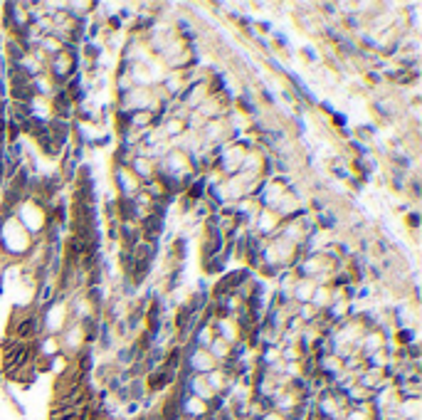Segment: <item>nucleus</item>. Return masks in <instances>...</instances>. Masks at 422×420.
Returning <instances> with one entry per match:
<instances>
[{
	"label": "nucleus",
	"instance_id": "1a4fd4ad",
	"mask_svg": "<svg viewBox=\"0 0 422 420\" xmlns=\"http://www.w3.org/2000/svg\"><path fill=\"white\" fill-rule=\"evenodd\" d=\"M5 111V99H0V114Z\"/></svg>",
	"mask_w": 422,
	"mask_h": 420
},
{
	"label": "nucleus",
	"instance_id": "20e7f679",
	"mask_svg": "<svg viewBox=\"0 0 422 420\" xmlns=\"http://www.w3.org/2000/svg\"><path fill=\"white\" fill-rule=\"evenodd\" d=\"M129 171L138 178L141 185H146V183H151V180H156V163L148 161V159H143V156H136V159L131 161Z\"/></svg>",
	"mask_w": 422,
	"mask_h": 420
},
{
	"label": "nucleus",
	"instance_id": "39448f33",
	"mask_svg": "<svg viewBox=\"0 0 422 420\" xmlns=\"http://www.w3.org/2000/svg\"><path fill=\"white\" fill-rule=\"evenodd\" d=\"M314 289H316L314 280H301V277H296V282H294V287H291V299H294V304H309L311 297H314Z\"/></svg>",
	"mask_w": 422,
	"mask_h": 420
},
{
	"label": "nucleus",
	"instance_id": "f257e3e1",
	"mask_svg": "<svg viewBox=\"0 0 422 420\" xmlns=\"http://www.w3.org/2000/svg\"><path fill=\"white\" fill-rule=\"evenodd\" d=\"M77 72H79V55H77V50H72V47L59 50L47 62V74L55 80L57 87H64Z\"/></svg>",
	"mask_w": 422,
	"mask_h": 420
},
{
	"label": "nucleus",
	"instance_id": "7ed1b4c3",
	"mask_svg": "<svg viewBox=\"0 0 422 420\" xmlns=\"http://www.w3.org/2000/svg\"><path fill=\"white\" fill-rule=\"evenodd\" d=\"M279 227H282V220L274 210L269 208H259V213L254 215V222H252V230L262 238V240H272L279 235Z\"/></svg>",
	"mask_w": 422,
	"mask_h": 420
},
{
	"label": "nucleus",
	"instance_id": "f03ea898",
	"mask_svg": "<svg viewBox=\"0 0 422 420\" xmlns=\"http://www.w3.org/2000/svg\"><path fill=\"white\" fill-rule=\"evenodd\" d=\"M111 180H114V188H116V198H121V200H131L138 190L143 188L138 183V178L129 168H119V166H114Z\"/></svg>",
	"mask_w": 422,
	"mask_h": 420
},
{
	"label": "nucleus",
	"instance_id": "0eeeda50",
	"mask_svg": "<svg viewBox=\"0 0 422 420\" xmlns=\"http://www.w3.org/2000/svg\"><path fill=\"white\" fill-rule=\"evenodd\" d=\"M205 351H208V354H210V356L215 359V363H222L225 359H230V356H232V346H230L227 341L217 339V336H215V339L210 341V346H208Z\"/></svg>",
	"mask_w": 422,
	"mask_h": 420
},
{
	"label": "nucleus",
	"instance_id": "6e6552de",
	"mask_svg": "<svg viewBox=\"0 0 422 420\" xmlns=\"http://www.w3.org/2000/svg\"><path fill=\"white\" fill-rule=\"evenodd\" d=\"M405 222H407L410 230L415 233L417 227H420V213H417V210H407V213H405Z\"/></svg>",
	"mask_w": 422,
	"mask_h": 420
},
{
	"label": "nucleus",
	"instance_id": "423d86ee",
	"mask_svg": "<svg viewBox=\"0 0 422 420\" xmlns=\"http://www.w3.org/2000/svg\"><path fill=\"white\" fill-rule=\"evenodd\" d=\"M331 301H333V289H331V284H326V287H316L314 289V297H311L309 304L316 312H326L331 307Z\"/></svg>",
	"mask_w": 422,
	"mask_h": 420
}]
</instances>
